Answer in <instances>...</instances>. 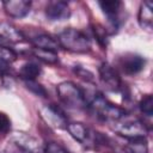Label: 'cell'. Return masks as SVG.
I'll return each mask as SVG.
<instances>
[{
  "label": "cell",
  "instance_id": "obj_11",
  "mask_svg": "<svg viewBox=\"0 0 153 153\" xmlns=\"http://www.w3.org/2000/svg\"><path fill=\"white\" fill-rule=\"evenodd\" d=\"M98 5L102 8L103 13L108 17V20L112 25V27L117 29L118 27V14H120V11L122 10L123 4L117 0H111V1L106 0V1H99Z\"/></svg>",
  "mask_w": 153,
  "mask_h": 153
},
{
  "label": "cell",
  "instance_id": "obj_12",
  "mask_svg": "<svg viewBox=\"0 0 153 153\" xmlns=\"http://www.w3.org/2000/svg\"><path fill=\"white\" fill-rule=\"evenodd\" d=\"M42 115L47 120V122H49L51 126L62 128V127H66L67 124V117L65 112L62 111V109H60L55 104H50L47 108H44V110L42 111Z\"/></svg>",
  "mask_w": 153,
  "mask_h": 153
},
{
  "label": "cell",
  "instance_id": "obj_6",
  "mask_svg": "<svg viewBox=\"0 0 153 153\" xmlns=\"http://www.w3.org/2000/svg\"><path fill=\"white\" fill-rule=\"evenodd\" d=\"M98 72H99L100 81L106 86L108 90L117 92L122 88V80H121L117 71L112 66L104 62L100 65Z\"/></svg>",
  "mask_w": 153,
  "mask_h": 153
},
{
  "label": "cell",
  "instance_id": "obj_21",
  "mask_svg": "<svg viewBox=\"0 0 153 153\" xmlns=\"http://www.w3.org/2000/svg\"><path fill=\"white\" fill-rule=\"evenodd\" d=\"M11 129V121L8 116L4 112H0V135L7 134Z\"/></svg>",
  "mask_w": 153,
  "mask_h": 153
},
{
  "label": "cell",
  "instance_id": "obj_3",
  "mask_svg": "<svg viewBox=\"0 0 153 153\" xmlns=\"http://www.w3.org/2000/svg\"><path fill=\"white\" fill-rule=\"evenodd\" d=\"M59 47L73 53H87L91 50V41L88 36L73 27H68L59 32L57 35Z\"/></svg>",
  "mask_w": 153,
  "mask_h": 153
},
{
  "label": "cell",
  "instance_id": "obj_8",
  "mask_svg": "<svg viewBox=\"0 0 153 153\" xmlns=\"http://www.w3.org/2000/svg\"><path fill=\"white\" fill-rule=\"evenodd\" d=\"M45 16L49 20H63L71 16V10L65 1H50L45 7Z\"/></svg>",
  "mask_w": 153,
  "mask_h": 153
},
{
  "label": "cell",
  "instance_id": "obj_4",
  "mask_svg": "<svg viewBox=\"0 0 153 153\" xmlns=\"http://www.w3.org/2000/svg\"><path fill=\"white\" fill-rule=\"evenodd\" d=\"M114 123H116L115 131L118 135L126 137L127 140L146 137V135L148 134V128L146 127V124L137 118L126 120L124 117L123 120L114 122Z\"/></svg>",
  "mask_w": 153,
  "mask_h": 153
},
{
  "label": "cell",
  "instance_id": "obj_20",
  "mask_svg": "<svg viewBox=\"0 0 153 153\" xmlns=\"http://www.w3.org/2000/svg\"><path fill=\"white\" fill-rule=\"evenodd\" d=\"M43 153H69L61 143L55 141H48L43 146Z\"/></svg>",
  "mask_w": 153,
  "mask_h": 153
},
{
  "label": "cell",
  "instance_id": "obj_17",
  "mask_svg": "<svg viewBox=\"0 0 153 153\" xmlns=\"http://www.w3.org/2000/svg\"><path fill=\"white\" fill-rule=\"evenodd\" d=\"M2 153H33V151L30 146H25L20 141H13L4 148Z\"/></svg>",
  "mask_w": 153,
  "mask_h": 153
},
{
  "label": "cell",
  "instance_id": "obj_10",
  "mask_svg": "<svg viewBox=\"0 0 153 153\" xmlns=\"http://www.w3.org/2000/svg\"><path fill=\"white\" fill-rule=\"evenodd\" d=\"M5 12L12 18H23L25 17L31 8V1L26 0H10L4 4Z\"/></svg>",
  "mask_w": 153,
  "mask_h": 153
},
{
  "label": "cell",
  "instance_id": "obj_14",
  "mask_svg": "<svg viewBox=\"0 0 153 153\" xmlns=\"http://www.w3.org/2000/svg\"><path fill=\"white\" fill-rule=\"evenodd\" d=\"M41 72H42V69H41L39 65H37L35 62H26L19 69L18 75L24 81H29V80H35L41 74Z\"/></svg>",
  "mask_w": 153,
  "mask_h": 153
},
{
  "label": "cell",
  "instance_id": "obj_1",
  "mask_svg": "<svg viewBox=\"0 0 153 153\" xmlns=\"http://www.w3.org/2000/svg\"><path fill=\"white\" fill-rule=\"evenodd\" d=\"M87 108H90L93 114L104 121L117 122L127 117V111L111 102H109L102 93H96L93 97L87 100Z\"/></svg>",
  "mask_w": 153,
  "mask_h": 153
},
{
  "label": "cell",
  "instance_id": "obj_23",
  "mask_svg": "<svg viewBox=\"0 0 153 153\" xmlns=\"http://www.w3.org/2000/svg\"><path fill=\"white\" fill-rule=\"evenodd\" d=\"M10 69V63L2 59H0V76L5 75Z\"/></svg>",
  "mask_w": 153,
  "mask_h": 153
},
{
  "label": "cell",
  "instance_id": "obj_13",
  "mask_svg": "<svg viewBox=\"0 0 153 153\" xmlns=\"http://www.w3.org/2000/svg\"><path fill=\"white\" fill-rule=\"evenodd\" d=\"M153 5L151 1H143L140 6L139 10V24L141 25V27L149 30L152 27V23H153V12H152Z\"/></svg>",
  "mask_w": 153,
  "mask_h": 153
},
{
  "label": "cell",
  "instance_id": "obj_2",
  "mask_svg": "<svg viewBox=\"0 0 153 153\" xmlns=\"http://www.w3.org/2000/svg\"><path fill=\"white\" fill-rule=\"evenodd\" d=\"M56 93L60 102L75 110H82L87 108V98L85 92L72 81H62L56 86Z\"/></svg>",
  "mask_w": 153,
  "mask_h": 153
},
{
  "label": "cell",
  "instance_id": "obj_18",
  "mask_svg": "<svg viewBox=\"0 0 153 153\" xmlns=\"http://www.w3.org/2000/svg\"><path fill=\"white\" fill-rule=\"evenodd\" d=\"M139 108L143 115H146L147 117H151L153 115V97H152V94H146L140 100Z\"/></svg>",
  "mask_w": 153,
  "mask_h": 153
},
{
  "label": "cell",
  "instance_id": "obj_9",
  "mask_svg": "<svg viewBox=\"0 0 153 153\" xmlns=\"http://www.w3.org/2000/svg\"><path fill=\"white\" fill-rule=\"evenodd\" d=\"M26 37L36 49H44V50H51V51L57 50V47H59L57 41L45 32H35V33H30Z\"/></svg>",
  "mask_w": 153,
  "mask_h": 153
},
{
  "label": "cell",
  "instance_id": "obj_19",
  "mask_svg": "<svg viewBox=\"0 0 153 153\" xmlns=\"http://www.w3.org/2000/svg\"><path fill=\"white\" fill-rule=\"evenodd\" d=\"M25 86L27 90H30L32 93H35L36 96H39V97H48V92L47 90L41 85L38 84L36 80H29V81H25Z\"/></svg>",
  "mask_w": 153,
  "mask_h": 153
},
{
  "label": "cell",
  "instance_id": "obj_5",
  "mask_svg": "<svg viewBox=\"0 0 153 153\" xmlns=\"http://www.w3.org/2000/svg\"><path fill=\"white\" fill-rule=\"evenodd\" d=\"M66 129L75 141H78L84 146H88V147L91 145L96 146L97 143L100 142V140L97 139L99 134L94 133L93 130H91L90 128H87L85 124L80 122H69L66 124Z\"/></svg>",
  "mask_w": 153,
  "mask_h": 153
},
{
  "label": "cell",
  "instance_id": "obj_22",
  "mask_svg": "<svg viewBox=\"0 0 153 153\" xmlns=\"http://www.w3.org/2000/svg\"><path fill=\"white\" fill-rule=\"evenodd\" d=\"M74 72H75L80 78H82V79L86 80V81H92V80H93V74H92L90 71L85 69V68H75Z\"/></svg>",
  "mask_w": 153,
  "mask_h": 153
},
{
  "label": "cell",
  "instance_id": "obj_15",
  "mask_svg": "<svg viewBox=\"0 0 153 153\" xmlns=\"http://www.w3.org/2000/svg\"><path fill=\"white\" fill-rule=\"evenodd\" d=\"M124 151L126 153H148L146 137L128 140V143L124 146Z\"/></svg>",
  "mask_w": 153,
  "mask_h": 153
},
{
  "label": "cell",
  "instance_id": "obj_16",
  "mask_svg": "<svg viewBox=\"0 0 153 153\" xmlns=\"http://www.w3.org/2000/svg\"><path fill=\"white\" fill-rule=\"evenodd\" d=\"M33 56L45 63L49 65H54L56 62H59V56L56 51H51V50H44V49H33Z\"/></svg>",
  "mask_w": 153,
  "mask_h": 153
},
{
  "label": "cell",
  "instance_id": "obj_7",
  "mask_svg": "<svg viewBox=\"0 0 153 153\" xmlns=\"http://www.w3.org/2000/svg\"><path fill=\"white\" fill-rule=\"evenodd\" d=\"M145 59L137 54H126L118 60V66L121 67L122 72L128 75L141 72L145 67Z\"/></svg>",
  "mask_w": 153,
  "mask_h": 153
}]
</instances>
